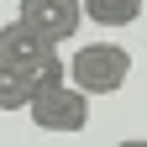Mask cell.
<instances>
[{
	"label": "cell",
	"instance_id": "6da1fadb",
	"mask_svg": "<svg viewBox=\"0 0 147 147\" xmlns=\"http://www.w3.org/2000/svg\"><path fill=\"white\" fill-rule=\"evenodd\" d=\"M0 58H5L11 68H21V74H26L32 95H37V89H53V84H63V79H68V63L58 58V42H47V37L37 32V26H26L21 16L0 26Z\"/></svg>",
	"mask_w": 147,
	"mask_h": 147
},
{
	"label": "cell",
	"instance_id": "7a4b0ae2",
	"mask_svg": "<svg viewBox=\"0 0 147 147\" xmlns=\"http://www.w3.org/2000/svg\"><path fill=\"white\" fill-rule=\"evenodd\" d=\"M68 79L84 89L89 100L95 95H116V89L131 79V53L116 47V42H89L74 53V63H68Z\"/></svg>",
	"mask_w": 147,
	"mask_h": 147
},
{
	"label": "cell",
	"instance_id": "3957f363",
	"mask_svg": "<svg viewBox=\"0 0 147 147\" xmlns=\"http://www.w3.org/2000/svg\"><path fill=\"white\" fill-rule=\"evenodd\" d=\"M26 110H32L37 131H84V126H89V95L74 79L53 84V89H37Z\"/></svg>",
	"mask_w": 147,
	"mask_h": 147
},
{
	"label": "cell",
	"instance_id": "277c9868",
	"mask_svg": "<svg viewBox=\"0 0 147 147\" xmlns=\"http://www.w3.org/2000/svg\"><path fill=\"white\" fill-rule=\"evenodd\" d=\"M16 16L26 26H37L47 42H68L79 32V21H84V0H21Z\"/></svg>",
	"mask_w": 147,
	"mask_h": 147
},
{
	"label": "cell",
	"instance_id": "5b68a950",
	"mask_svg": "<svg viewBox=\"0 0 147 147\" xmlns=\"http://www.w3.org/2000/svg\"><path fill=\"white\" fill-rule=\"evenodd\" d=\"M84 16L95 26H131L142 21V0H84Z\"/></svg>",
	"mask_w": 147,
	"mask_h": 147
},
{
	"label": "cell",
	"instance_id": "8992f818",
	"mask_svg": "<svg viewBox=\"0 0 147 147\" xmlns=\"http://www.w3.org/2000/svg\"><path fill=\"white\" fill-rule=\"evenodd\" d=\"M32 105V84L21 68H11L5 58H0V110H26Z\"/></svg>",
	"mask_w": 147,
	"mask_h": 147
},
{
	"label": "cell",
	"instance_id": "52a82bcc",
	"mask_svg": "<svg viewBox=\"0 0 147 147\" xmlns=\"http://www.w3.org/2000/svg\"><path fill=\"white\" fill-rule=\"evenodd\" d=\"M116 147H147V142H142V137H126V142H116Z\"/></svg>",
	"mask_w": 147,
	"mask_h": 147
}]
</instances>
